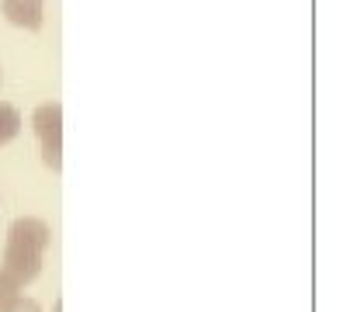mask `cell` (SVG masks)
Masks as SVG:
<instances>
[{"label":"cell","mask_w":357,"mask_h":312,"mask_svg":"<svg viewBox=\"0 0 357 312\" xmlns=\"http://www.w3.org/2000/svg\"><path fill=\"white\" fill-rule=\"evenodd\" d=\"M49 225L35 215L14 218L7 229V246H3V274L14 288H24L38 278L42 271V257L49 250Z\"/></svg>","instance_id":"obj_1"},{"label":"cell","mask_w":357,"mask_h":312,"mask_svg":"<svg viewBox=\"0 0 357 312\" xmlns=\"http://www.w3.org/2000/svg\"><path fill=\"white\" fill-rule=\"evenodd\" d=\"M3 14H7L10 24L38 31L42 17H45V0H3Z\"/></svg>","instance_id":"obj_3"},{"label":"cell","mask_w":357,"mask_h":312,"mask_svg":"<svg viewBox=\"0 0 357 312\" xmlns=\"http://www.w3.org/2000/svg\"><path fill=\"white\" fill-rule=\"evenodd\" d=\"M0 312H42V306L35 302V299H28V295H10L3 306H0Z\"/></svg>","instance_id":"obj_5"},{"label":"cell","mask_w":357,"mask_h":312,"mask_svg":"<svg viewBox=\"0 0 357 312\" xmlns=\"http://www.w3.org/2000/svg\"><path fill=\"white\" fill-rule=\"evenodd\" d=\"M31 128L38 135V146H42V160L59 170L63 167V107L59 104H38L35 114H31Z\"/></svg>","instance_id":"obj_2"},{"label":"cell","mask_w":357,"mask_h":312,"mask_svg":"<svg viewBox=\"0 0 357 312\" xmlns=\"http://www.w3.org/2000/svg\"><path fill=\"white\" fill-rule=\"evenodd\" d=\"M17 132H21V111L14 104L0 101V146H7Z\"/></svg>","instance_id":"obj_4"},{"label":"cell","mask_w":357,"mask_h":312,"mask_svg":"<svg viewBox=\"0 0 357 312\" xmlns=\"http://www.w3.org/2000/svg\"><path fill=\"white\" fill-rule=\"evenodd\" d=\"M10 295H17V288H14V285H10V281H7V274H3V271H0V306H3V302H7V299H10Z\"/></svg>","instance_id":"obj_6"},{"label":"cell","mask_w":357,"mask_h":312,"mask_svg":"<svg viewBox=\"0 0 357 312\" xmlns=\"http://www.w3.org/2000/svg\"><path fill=\"white\" fill-rule=\"evenodd\" d=\"M0 80H3V70H0Z\"/></svg>","instance_id":"obj_7"}]
</instances>
